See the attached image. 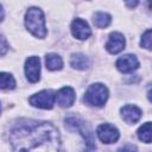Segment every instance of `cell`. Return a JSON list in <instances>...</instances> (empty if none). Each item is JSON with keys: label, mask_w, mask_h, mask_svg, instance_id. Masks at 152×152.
<instances>
[{"label": "cell", "mask_w": 152, "mask_h": 152, "mask_svg": "<svg viewBox=\"0 0 152 152\" xmlns=\"http://www.w3.org/2000/svg\"><path fill=\"white\" fill-rule=\"evenodd\" d=\"M65 125H66L69 128L75 129V131H78V132L81 133V135L83 137V139H84V141H86V144H87V148H88V150L95 148L93 132H91L90 128L86 125V122H83L82 120L76 119V118H68V119H65Z\"/></svg>", "instance_id": "4"}, {"label": "cell", "mask_w": 152, "mask_h": 152, "mask_svg": "<svg viewBox=\"0 0 152 152\" xmlns=\"http://www.w3.org/2000/svg\"><path fill=\"white\" fill-rule=\"evenodd\" d=\"M7 50V45H6V40H5V37H1V56L5 55Z\"/></svg>", "instance_id": "20"}, {"label": "cell", "mask_w": 152, "mask_h": 152, "mask_svg": "<svg viewBox=\"0 0 152 152\" xmlns=\"http://www.w3.org/2000/svg\"><path fill=\"white\" fill-rule=\"evenodd\" d=\"M10 141L14 151H57L59 134L49 122L26 121L10 132Z\"/></svg>", "instance_id": "1"}, {"label": "cell", "mask_w": 152, "mask_h": 152, "mask_svg": "<svg viewBox=\"0 0 152 152\" xmlns=\"http://www.w3.org/2000/svg\"><path fill=\"white\" fill-rule=\"evenodd\" d=\"M116 68L121 71V72H132L134 70H137L139 68V61L134 55H125L121 56L118 61H116Z\"/></svg>", "instance_id": "9"}, {"label": "cell", "mask_w": 152, "mask_h": 152, "mask_svg": "<svg viewBox=\"0 0 152 152\" xmlns=\"http://www.w3.org/2000/svg\"><path fill=\"white\" fill-rule=\"evenodd\" d=\"M147 2H148V5L152 7V0H147Z\"/></svg>", "instance_id": "22"}, {"label": "cell", "mask_w": 152, "mask_h": 152, "mask_svg": "<svg viewBox=\"0 0 152 152\" xmlns=\"http://www.w3.org/2000/svg\"><path fill=\"white\" fill-rule=\"evenodd\" d=\"M125 4L127 5L128 8H134V7L138 6L139 0H125Z\"/></svg>", "instance_id": "19"}, {"label": "cell", "mask_w": 152, "mask_h": 152, "mask_svg": "<svg viewBox=\"0 0 152 152\" xmlns=\"http://www.w3.org/2000/svg\"><path fill=\"white\" fill-rule=\"evenodd\" d=\"M25 74L30 82L36 83L40 78V59L37 56H31L25 62Z\"/></svg>", "instance_id": "7"}, {"label": "cell", "mask_w": 152, "mask_h": 152, "mask_svg": "<svg viewBox=\"0 0 152 152\" xmlns=\"http://www.w3.org/2000/svg\"><path fill=\"white\" fill-rule=\"evenodd\" d=\"M108 99V89L101 83H94L88 87L84 94V101L90 106L101 107Z\"/></svg>", "instance_id": "3"}, {"label": "cell", "mask_w": 152, "mask_h": 152, "mask_svg": "<svg viewBox=\"0 0 152 152\" xmlns=\"http://www.w3.org/2000/svg\"><path fill=\"white\" fill-rule=\"evenodd\" d=\"M25 25L27 30L38 38H44L46 36V27H45V18L38 7H31L26 12L25 15Z\"/></svg>", "instance_id": "2"}, {"label": "cell", "mask_w": 152, "mask_h": 152, "mask_svg": "<svg viewBox=\"0 0 152 152\" xmlns=\"http://www.w3.org/2000/svg\"><path fill=\"white\" fill-rule=\"evenodd\" d=\"M121 116L127 124H135L141 118V110L137 106L133 104H126L121 108Z\"/></svg>", "instance_id": "12"}, {"label": "cell", "mask_w": 152, "mask_h": 152, "mask_svg": "<svg viewBox=\"0 0 152 152\" xmlns=\"http://www.w3.org/2000/svg\"><path fill=\"white\" fill-rule=\"evenodd\" d=\"M110 20H112L110 15L107 14V13H104V12H97V13H95L94 17H93V23H94V25H95L96 27H99V28H104V27H107V26L110 24Z\"/></svg>", "instance_id": "16"}, {"label": "cell", "mask_w": 152, "mask_h": 152, "mask_svg": "<svg viewBox=\"0 0 152 152\" xmlns=\"http://www.w3.org/2000/svg\"><path fill=\"white\" fill-rule=\"evenodd\" d=\"M140 45L147 50H152V30H147L142 34Z\"/></svg>", "instance_id": "18"}, {"label": "cell", "mask_w": 152, "mask_h": 152, "mask_svg": "<svg viewBox=\"0 0 152 152\" xmlns=\"http://www.w3.org/2000/svg\"><path fill=\"white\" fill-rule=\"evenodd\" d=\"M45 64L49 70H61L63 66V59L57 53H48L45 57Z\"/></svg>", "instance_id": "14"}, {"label": "cell", "mask_w": 152, "mask_h": 152, "mask_svg": "<svg viewBox=\"0 0 152 152\" xmlns=\"http://www.w3.org/2000/svg\"><path fill=\"white\" fill-rule=\"evenodd\" d=\"M137 133H138V138L141 141L146 144L152 142V122H146L142 126H140Z\"/></svg>", "instance_id": "15"}, {"label": "cell", "mask_w": 152, "mask_h": 152, "mask_svg": "<svg viewBox=\"0 0 152 152\" xmlns=\"http://www.w3.org/2000/svg\"><path fill=\"white\" fill-rule=\"evenodd\" d=\"M96 133H97L99 139L104 144H113V142L118 141L119 135H120L118 128L110 124L100 125L96 129Z\"/></svg>", "instance_id": "6"}, {"label": "cell", "mask_w": 152, "mask_h": 152, "mask_svg": "<svg viewBox=\"0 0 152 152\" xmlns=\"http://www.w3.org/2000/svg\"><path fill=\"white\" fill-rule=\"evenodd\" d=\"M70 64L72 68L77 69V70H86L89 66V59L86 55L83 53H74L71 55L70 58Z\"/></svg>", "instance_id": "13"}, {"label": "cell", "mask_w": 152, "mask_h": 152, "mask_svg": "<svg viewBox=\"0 0 152 152\" xmlns=\"http://www.w3.org/2000/svg\"><path fill=\"white\" fill-rule=\"evenodd\" d=\"M71 33L75 38H77L80 40H84L91 36V30L86 20L76 18L71 23Z\"/></svg>", "instance_id": "8"}, {"label": "cell", "mask_w": 152, "mask_h": 152, "mask_svg": "<svg viewBox=\"0 0 152 152\" xmlns=\"http://www.w3.org/2000/svg\"><path fill=\"white\" fill-rule=\"evenodd\" d=\"M76 100L75 90L71 87H64L56 94V101L61 107H70Z\"/></svg>", "instance_id": "11"}, {"label": "cell", "mask_w": 152, "mask_h": 152, "mask_svg": "<svg viewBox=\"0 0 152 152\" xmlns=\"http://www.w3.org/2000/svg\"><path fill=\"white\" fill-rule=\"evenodd\" d=\"M125 44H126V42L121 33L112 32L109 34L108 42L106 44V49L110 53H119L120 51H122L125 49Z\"/></svg>", "instance_id": "10"}, {"label": "cell", "mask_w": 152, "mask_h": 152, "mask_svg": "<svg viewBox=\"0 0 152 152\" xmlns=\"http://www.w3.org/2000/svg\"><path fill=\"white\" fill-rule=\"evenodd\" d=\"M0 87L1 89H14L15 81L13 76L7 72H1L0 74Z\"/></svg>", "instance_id": "17"}, {"label": "cell", "mask_w": 152, "mask_h": 152, "mask_svg": "<svg viewBox=\"0 0 152 152\" xmlns=\"http://www.w3.org/2000/svg\"><path fill=\"white\" fill-rule=\"evenodd\" d=\"M147 99L152 102V89H151V90H148V93H147Z\"/></svg>", "instance_id": "21"}, {"label": "cell", "mask_w": 152, "mask_h": 152, "mask_svg": "<svg viewBox=\"0 0 152 152\" xmlns=\"http://www.w3.org/2000/svg\"><path fill=\"white\" fill-rule=\"evenodd\" d=\"M56 100V94L52 90H42L30 97V103L33 107L42 109H51Z\"/></svg>", "instance_id": "5"}]
</instances>
